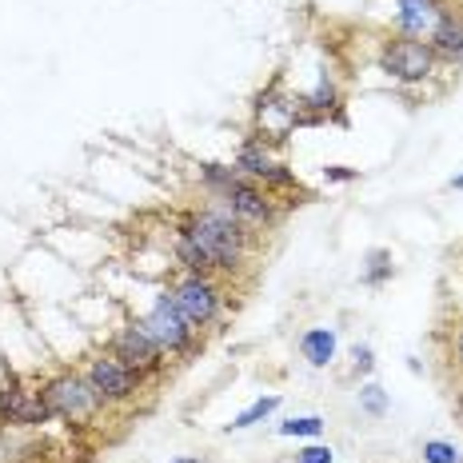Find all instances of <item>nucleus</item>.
<instances>
[{
  "mask_svg": "<svg viewBox=\"0 0 463 463\" xmlns=\"http://www.w3.org/2000/svg\"><path fill=\"white\" fill-rule=\"evenodd\" d=\"M176 232H184V236H192L200 248H204L212 268H216L220 276L244 272L248 256H252V248H256L252 228L240 224L220 200H212V204L196 208V212H184V220L176 224Z\"/></svg>",
  "mask_w": 463,
  "mask_h": 463,
  "instance_id": "f257e3e1",
  "label": "nucleus"
},
{
  "mask_svg": "<svg viewBox=\"0 0 463 463\" xmlns=\"http://www.w3.org/2000/svg\"><path fill=\"white\" fill-rule=\"evenodd\" d=\"M41 395L52 411V420H64V423H89L100 416L109 403L92 392V383L84 380V372H56L41 383Z\"/></svg>",
  "mask_w": 463,
  "mask_h": 463,
  "instance_id": "f03ea898",
  "label": "nucleus"
},
{
  "mask_svg": "<svg viewBox=\"0 0 463 463\" xmlns=\"http://www.w3.org/2000/svg\"><path fill=\"white\" fill-rule=\"evenodd\" d=\"M296 128H304L300 96H288L279 84H272L252 100V137H260L268 148L288 144L296 137Z\"/></svg>",
  "mask_w": 463,
  "mask_h": 463,
  "instance_id": "7ed1b4c3",
  "label": "nucleus"
},
{
  "mask_svg": "<svg viewBox=\"0 0 463 463\" xmlns=\"http://www.w3.org/2000/svg\"><path fill=\"white\" fill-rule=\"evenodd\" d=\"M137 324L152 335V340L160 344L164 355H188L192 347H196V327L188 324V316L180 312V304L172 300L168 288H164V292L156 296V304H152Z\"/></svg>",
  "mask_w": 463,
  "mask_h": 463,
  "instance_id": "20e7f679",
  "label": "nucleus"
},
{
  "mask_svg": "<svg viewBox=\"0 0 463 463\" xmlns=\"http://www.w3.org/2000/svg\"><path fill=\"white\" fill-rule=\"evenodd\" d=\"M172 300L180 304V312L188 316V324L196 332H204L224 316V288L216 284V276H200V272H184L168 284Z\"/></svg>",
  "mask_w": 463,
  "mask_h": 463,
  "instance_id": "39448f33",
  "label": "nucleus"
},
{
  "mask_svg": "<svg viewBox=\"0 0 463 463\" xmlns=\"http://www.w3.org/2000/svg\"><path fill=\"white\" fill-rule=\"evenodd\" d=\"M380 69L400 84H423L431 80L439 69V56L431 52L428 41H416V36H392L380 48Z\"/></svg>",
  "mask_w": 463,
  "mask_h": 463,
  "instance_id": "423d86ee",
  "label": "nucleus"
},
{
  "mask_svg": "<svg viewBox=\"0 0 463 463\" xmlns=\"http://www.w3.org/2000/svg\"><path fill=\"white\" fill-rule=\"evenodd\" d=\"M84 380L92 383V392L100 395L104 403H128V400H137L140 388L148 383L137 368H128L124 360H116L112 352L92 355V360L84 364Z\"/></svg>",
  "mask_w": 463,
  "mask_h": 463,
  "instance_id": "0eeeda50",
  "label": "nucleus"
},
{
  "mask_svg": "<svg viewBox=\"0 0 463 463\" xmlns=\"http://www.w3.org/2000/svg\"><path fill=\"white\" fill-rule=\"evenodd\" d=\"M212 200H220L232 216L240 220L244 228H272L276 224V200H272V192L268 188H260L256 180H248V176H236L232 184L220 192V196H212Z\"/></svg>",
  "mask_w": 463,
  "mask_h": 463,
  "instance_id": "6e6552de",
  "label": "nucleus"
},
{
  "mask_svg": "<svg viewBox=\"0 0 463 463\" xmlns=\"http://www.w3.org/2000/svg\"><path fill=\"white\" fill-rule=\"evenodd\" d=\"M52 420L41 388H28L21 375H8L0 383V428H41Z\"/></svg>",
  "mask_w": 463,
  "mask_h": 463,
  "instance_id": "1a4fd4ad",
  "label": "nucleus"
},
{
  "mask_svg": "<svg viewBox=\"0 0 463 463\" xmlns=\"http://www.w3.org/2000/svg\"><path fill=\"white\" fill-rule=\"evenodd\" d=\"M109 352L116 355V360H124L128 368H137L144 380H152V375H160L164 372V364H168V355L160 352V344L152 340L144 327L132 320V324H124L120 332L112 335V344H109Z\"/></svg>",
  "mask_w": 463,
  "mask_h": 463,
  "instance_id": "9d476101",
  "label": "nucleus"
},
{
  "mask_svg": "<svg viewBox=\"0 0 463 463\" xmlns=\"http://www.w3.org/2000/svg\"><path fill=\"white\" fill-rule=\"evenodd\" d=\"M443 13H448V0H395V28L400 36L428 41Z\"/></svg>",
  "mask_w": 463,
  "mask_h": 463,
  "instance_id": "9b49d317",
  "label": "nucleus"
},
{
  "mask_svg": "<svg viewBox=\"0 0 463 463\" xmlns=\"http://www.w3.org/2000/svg\"><path fill=\"white\" fill-rule=\"evenodd\" d=\"M232 168L240 172V176H248V180H256L260 188H268V180L276 176V168H279V160L272 156V148H268L260 137H252L248 132L244 144L236 148V160H232Z\"/></svg>",
  "mask_w": 463,
  "mask_h": 463,
  "instance_id": "f8f14e48",
  "label": "nucleus"
},
{
  "mask_svg": "<svg viewBox=\"0 0 463 463\" xmlns=\"http://www.w3.org/2000/svg\"><path fill=\"white\" fill-rule=\"evenodd\" d=\"M431 52L439 56V61L448 64H463V13H456V8H448V13L439 16L436 33L428 36Z\"/></svg>",
  "mask_w": 463,
  "mask_h": 463,
  "instance_id": "ddd939ff",
  "label": "nucleus"
},
{
  "mask_svg": "<svg viewBox=\"0 0 463 463\" xmlns=\"http://www.w3.org/2000/svg\"><path fill=\"white\" fill-rule=\"evenodd\" d=\"M300 109H304V124H320L327 112H335L340 109V89H335V80L332 76H320V84H316L312 92H304L300 96Z\"/></svg>",
  "mask_w": 463,
  "mask_h": 463,
  "instance_id": "4468645a",
  "label": "nucleus"
},
{
  "mask_svg": "<svg viewBox=\"0 0 463 463\" xmlns=\"http://www.w3.org/2000/svg\"><path fill=\"white\" fill-rule=\"evenodd\" d=\"M300 355L312 368H327L335 360V327H307L300 335Z\"/></svg>",
  "mask_w": 463,
  "mask_h": 463,
  "instance_id": "2eb2a0df",
  "label": "nucleus"
},
{
  "mask_svg": "<svg viewBox=\"0 0 463 463\" xmlns=\"http://www.w3.org/2000/svg\"><path fill=\"white\" fill-rule=\"evenodd\" d=\"M279 411V395H260V400H252L244 411H240L236 420L228 423L224 431H248V428H256V423H264V420H272Z\"/></svg>",
  "mask_w": 463,
  "mask_h": 463,
  "instance_id": "dca6fc26",
  "label": "nucleus"
},
{
  "mask_svg": "<svg viewBox=\"0 0 463 463\" xmlns=\"http://www.w3.org/2000/svg\"><path fill=\"white\" fill-rule=\"evenodd\" d=\"M392 272H395V264H392V252H388V248H372V252L364 256L360 279H364L368 288H380V284H388V279H392Z\"/></svg>",
  "mask_w": 463,
  "mask_h": 463,
  "instance_id": "f3484780",
  "label": "nucleus"
},
{
  "mask_svg": "<svg viewBox=\"0 0 463 463\" xmlns=\"http://www.w3.org/2000/svg\"><path fill=\"white\" fill-rule=\"evenodd\" d=\"M236 176H240V172L232 168V164H216V160H204V164H200V184H204L208 196H220V192H224Z\"/></svg>",
  "mask_w": 463,
  "mask_h": 463,
  "instance_id": "a211bd4d",
  "label": "nucleus"
},
{
  "mask_svg": "<svg viewBox=\"0 0 463 463\" xmlns=\"http://www.w3.org/2000/svg\"><path fill=\"white\" fill-rule=\"evenodd\" d=\"M276 431L288 439H316L324 431V416H292V420L279 423Z\"/></svg>",
  "mask_w": 463,
  "mask_h": 463,
  "instance_id": "6ab92c4d",
  "label": "nucleus"
},
{
  "mask_svg": "<svg viewBox=\"0 0 463 463\" xmlns=\"http://www.w3.org/2000/svg\"><path fill=\"white\" fill-rule=\"evenodd\" d=\"M360 411H368V416H388V392L380 388V383H364L360 388Z\"/></svg>",
  "mask_w": 463,
  "mask_h": 463,
  "instance_id": "aec40b11",
  "label": "nucleus"
},
{
  "mask_svg": "<svg viewBox=\"0 0 463 463\" xmlns=\"http://www.w3.org/2000/svg\"><path fill=\"white\" fill-rule=\"evenodd\" d=\"M423 463H463L459 448L448 439H428L423 443Z\"/></svg>",
  "mask_w": 463,
  "mask_h": 463,
  "instance_id": "412c9836",
  "label": "nucleus"
},
{
  "mask_svg": "<svg viewBox=\"0 0 463 463\" xmlns=\"http://www.w3.org/2000/svg\"><path fill=\"white\" fill-rule=\"evenodd\" d=\"M292 463H335V451L327 443H307V448L296 451Z\"/></svg>",
  "mask_w": 463,
  "mask_h": 463,
  "instance_id": "4be33fe9",
  "label": "nucleus"
},
{
  "mask_svg": "<svg viewBox=\"0 0 463 463\" xmlns=\"http://www.w3.org/2000/svg\"><path fill=\"white\" fill-rule=\"evenodd\" d=\"M324 180H327V184H352V180H360V168H344V164H327V168H324Z\"/></svg>",
  "mask_w": 463,
  "mask_h": 463,
  "instance_id": "5701e85b",
  "label": "nucleus"
},
{
  "mask_svg": "<svg viewBox=\"0 0 463 463\" xmlns=\"http://www.w3.org/2000/svg\"><path fill=\"white\" fill-rule=\"evenodd\" d=\"M352 368H355V375H372V368H375V355H372V347L368 344H355V352H352Z\"/></svg>",
  "mask_w": 463,
  "mask_h": 463,
  "instance_id": "b1692460",
  "label": "nucleus"
},
{
  "mask_svg": "<svg viewBox=\"0 0 463 463\" xmlns=\"http://www.w3.org/2000/svg\"><path fill=\"white\" fill-rule=\"evenodd\" d=\"M456 364L463 368V324H459V332H456Z\"/></svg>",
  "mask_w": 463,
  "mask_h": 463,
  "instance_id": "393cba45",
  "label": "nucleus"
},
{
  "mask_svg": "<svg viewBox=\"0 0 463 463\" xmlns=\"http://www.w3.org/2000/svg\"><path fill=\"white\" fill-rule=\"evenodd\" d=\"M172 463H204L200 456H180V459H172Z\"/></svg>",
  "mask_w": 463,
  "mask_h": 463,
  "instance_id": "a878e982",
  "label": "nucleus"
},
{
  "mask_svg": "<svg viewBox=\"0 0 463 463\" xmlns=\"http://www.w3.org/2000/svg\"><path fill=\"white\" fill-rule=\"evenodd\" d=\"M451 188H459V192H463V172H456V176H451Z\"/></svg>",
  "mask_w": 463,
  "mask_h": 463,
  "instance_id": "bb28decb",
  "label": "nucleus"
},
{
  "mask_svg": "<svg viewBox=\"0 0 463 463\" xmlns=\"http://www.w3.org/2000/svg\"><path fill=\"white\" fill-rule=\"evenodd\" d=\"M459 416H463V392H459Z\"/></svg>",
  "mask_w": 463,
  "mask_h": 463,
  "instance_id": "cd10ccee",
  "label": "nucleus"
}]
</instances>
